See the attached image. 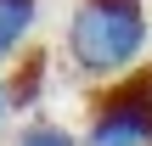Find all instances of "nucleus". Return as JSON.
<instances>
[{"label": "nucleus", "mask_w": 152, "mask_h": 146, "mask_svg": "<svg viewBox=\"0 0 152 146\" xmlns=\"http://www.w3.org/2000/svg\"><path fill=\"white\" fill-rule=\"evenodd\" d=\"M152 39L147 23V0H73V17H68V62L85 73V79H124L141 68Z\"/></svg>", "instance_id": "obj_1"}, {"label": "nucleus", "mask_w": 152, "mask_h": 146, "mask_svg": "<svg viewBox=\"0 0 152 146\" xmlns=\"http://www.w3.org/2000/svg\"><path fill=\"white\" fill-rule=\"evenodd\" d=\"M79 146H152V68H135L90 96Z\"/></svg>", "instance_id": "obj_2"}, {"label": "nucleus", "mask_w": 152, "mask_h": 146, "mask_svg": "<svg viewBox=\"0 0 152 146\" xmlns=\"http://www.w3.org/2000/svg\"><path fill=\"white\" fill-rule=\"evenodd\" d=\"M34 17H39V0H0V62L23 51V39L34 34Z\"/></svg>", "instance_id": "obj_3"}, {"label": "nucleus", "mask_w": 152, "mask_h": 146, "mask_svg": "<svg viewBox=\"0 0 152 146\" xmlns=\"http://www.w3.org/2000/svg\"><path fill=\"white\" fill-rule=\"evenodd\" d=\"M39 90H45V51H28V56L17 62V73L6 79V96H11L17 113H28V107L39 101Z\"/></svg>", "instance_id": "obj_4"}, {"label": "nucleus", "mask_w": 152, "mask_h": 146, "mask_svg": "<svg viewBox=\"0 0 152 146\" xmlns=\"http://www.w3.org/2000/svg\"><path fill=\"white\" fill-rule=\"evenodd\" d=\"M17 146H79L62 124H51V118H28L23 129H17Z\"/></svg>", "instance_id": "obj_5"}, {"label": "nucleus", "mask_w": 152, "mask_h": 146, "mask_svg": "<svg viewBox=\"0 0 152 146\" xmlns=\"http://www.w3.org/2000/svg\"><path fill=\"white\" fill-rule=\"evenodd\" d=\"M6 113H11V96H6V79H0V124H6Z\"/></svg>", "instance_id": "obj_6"}]
</instances>
